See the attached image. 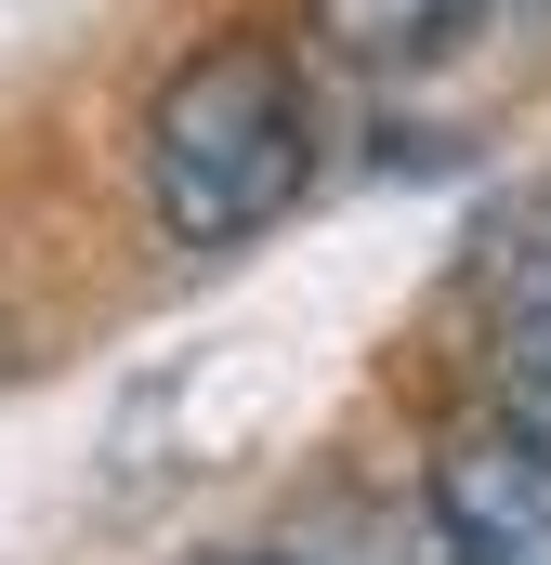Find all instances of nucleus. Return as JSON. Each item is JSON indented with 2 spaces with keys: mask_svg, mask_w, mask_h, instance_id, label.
I'll list each match as a JSON object with an SVG mask.
<instances>
[{
  "mask_svg": "<svg viewBox=\"0 0 551 565\" xmlns=\"http://www.w3.org/2000/svg\"><path fill=\"white\" fill-rule=\"evenodd\" d=\"M473 289H486V422H512L551 460V184L486 211Z\"/></svg>",
  "mask_w": 551,
  "mask_h": 565,
  "instance_id": "obj_3",
  "label": "nucleus"
},
{
  "mask_svg": "<svg viewBox=\"0 0 551 565\" xmlns=\"http://www.w3.org/2000/svg\"><path fill=\"white\" fill-rule=\"evenodd\" d=\"M315 93L289 66V40L263 26H210L158 66L144 93V132H132V171H144V211L171 250L224 264V250H263L276 224L315 198Z\"/></svg>",
  "mask_w": 551,
  "mask_h": 565,
  "instance_id": "obj_1",
  "label": "nucleus"
},
{
  "mask_svg": "<svg viewBox=\"0 0 551 565\" xmlns=\"http://www.w3.org/2000/svg\"><path fill=\"white\" fill-rule=\"evenodd\" d=\"M433 565H551V460L512 422H446L420 460Z\"/></svg>",
  "mask_w": 551,
  "mask_h": 565,
  "instance_id": "obj_2",
  "label": "nucleus"
},
{
  "mask_svg": "<svg viewBox=\"0 0 551 565\" xmlns=\"http://www.w3.org/2000/svg\"><path fill=\"white\" fill-rule=\"evenodd\" d=\"M210 565H289V553H210Z\"/></svg>",
  "mask_w": 551,
  "mask_h": 565,
  "instance_id": "obj_5",
  "label": "nucleus"
},
{
  "mask_svg": "<svg viewBox=\"0 0 551 565\" xmlns=\"http://www.w3.org/2000/svg\"><path fill=\"white\" fill-rule=\"evenodd\" d=\"M302 26L368 79H408V66H446L486 26V0H302Z\"/></svg>",
  "mask_w": 551,
  "mask_h": 565,
  "instance_id": "obj_4",
  "label": "nucleus"
}]
</instances>
